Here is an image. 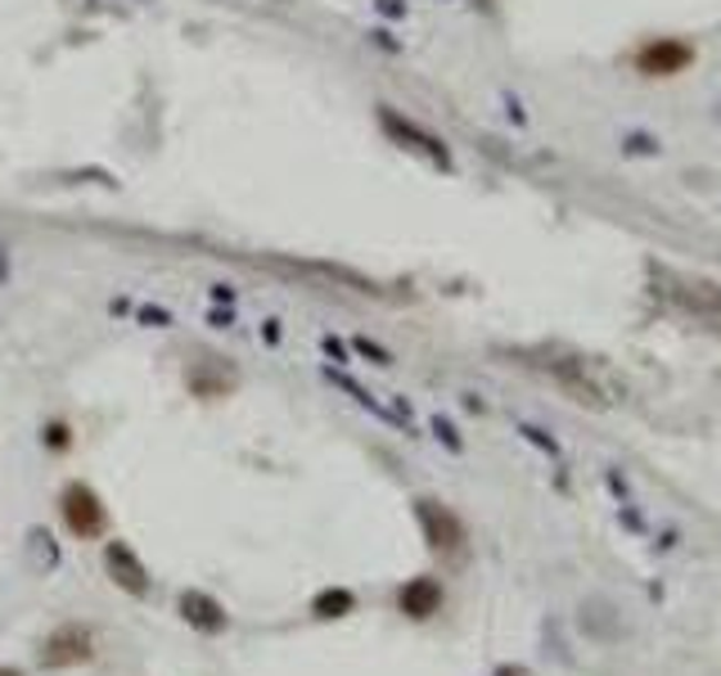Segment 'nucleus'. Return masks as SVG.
Masks as SVG:
<instances>
[{
    "label": "nucleus",
    "mask_w": 721,
    "mask_h": 676,
    "mask_svg": "<svg viewBox=\"0 0 721 676\" xmlns=\"http://www.w3.org/2000/svg\"><path fill=\"white\" fill-rule=\"evenodd\" d=\"M442 604H446V586H442L437 577H429V573L402 582V591H398V608H402V614H406L411 623H429V618H437V614H442Z\"/></svg>",
    "instance_id": "nucleus-8"
},
{
    "label": "nucleus",
    "mask_w": 721,
    "mask_h": 676,
    "mask_svg": "<svg viewBox=\"0 0 721 676\" xmlns=\"http://www.w3.org/2000/svg\"><path fill=\"white\" fill-rule=\"evenodd\" d=\"M213 303H222V307L235 303V289H230V285H213Z\"/></svg>",
    "instance_id": "nucleus-25"
},
{
    "label": "nucleus",
    "mask_w": 721,
    "mask_h": 676,
    "mask_svg": "<svg viewBox=\"0 0 721 676\" xmlns=\"http://www.w3.org/2000/svg\"><path fill=\"white\" fill-rule=\"evenodd\" d=\"M374 10H379V14H392V19H402V14H406L402 0H374Z\"/></svg>",
    "instance_id": "nucleus-23"
},
{
    "label": "nucleus",
    "mask_w": 721,
    "mask_h": 676,
    "mask_svg": "<svg viewBox=\"0 0 721 676\" xmlns=\"http://www.w3.org/2000/svg\"><path fill=\"white\" fill-rule=\"evenodd\" d=\"M41 442H45L50 451H69V447H73V429L63 424V420H50V424L41 429Z\"/></svg>",
    "instance_id": "nucleus-16"
},
{
    "label": "nucleus",
    "mask_w": 721,
    "mask_h": 676,
    "mask_svg": "<svg viewBox=\"0 0 721 676\" xmlns=\"http://www.w3.org/2000/svg\"><path fill=\"white\" fill-rule=\"evenodd\" d=\"M352 352H361V357H370L374 366H392V352H388V348H379V344H374V338H361V334H357V338H352Z\"/></svg>",
    "instance_id": "nucleus-18"
},
{
    "label": "nucleus",
    "mask_w": 721,
    "mask_h": 676,
    "mask_svg": "<svg viewBox=\"0 0 721 676\" xmlns=\"http://www.w3.org/2000/svg\"><path fill=\"white\" fill-rule=\"evenodd\" d=\"M104 573L117 591H126L131 600H145L154 591V577L145 569V560L131 551V541H104Z\"/></svg>",
    "instance_id": "nucleus-6"
},
{
    "label": "nucleus",
    "mask_w": 721,
    "mask_h": 676,
    "mask_svg": "<svg viewBox=\"0 0 721 676\" xmlns=\"http://www.w3.org/2000/svg\"><path fill=\"white\" fill-rule=\"evenodd\" d=\"M320 348H325V357H334L339 366H348V361H352V348L343 344V338H334V334H330V338H320Z\"/></svg>",
    "instance_id": "nucleus-20"
},
{
    "label": "nucleus",
    "mask_w": 721,
    "mask_h": 676,
    "mask_svg": "<svg viewBox=\"0 0 721 676\" xmlns=\"http://www.w3.org/2000/svg\"><path fill=\"white\" fill-rule=\"evenodd\" d=\"M311 614L320 623H334V618L357 614V591H348V586H325V591H316L311 595Z\"/></svg>",
    "instance_id": "nucleus-13"
},
{
    "label": "nucleus",
    "mask_w": 721,
    "mask_h": 676,
    "mask_svg": "<svg viewBox=\"0 0 721 676\" xmlns=\"http://www.w3.org/2000/svg\"><path fill=\"white\" fill-rule=\"evenodd\" d=\"M208 320H213V325H222V329H226V325H230V311H226V307H213V311H208Z\"/></svg>",
    "instance_id": "nucleus-26"
},
{
    "label": "nucleus",
    "mask_w": 721,
    "mask_h": 676,
    "mask_svg": "<svg viewBox=\"0 0 721 676\" xmlns=\"http://www.w3.org/2000/svg\"><path fill=\"white\" fill-rule=\"evenodd\" d=\"M325 379H330V383H334L339 392H348V397H352L357 406H365V411H370V416H379L383 424H398V429H411V424H406V420H402L398 411H392V406H383V401H379V397H374L370 388H361L357 379H348V375H339V370H325Z\"/></svg>",
    "instance_id": "nucleus-12"
},
{
    "label": "nucleus",
    "mask_w": 721,
    "mask_h": 676,
    "mask_svg": "<svg viewBox=\"0 0 721 676\" xmlns=\"http://www.w3.org/2000/svg\"><path fill=\"white\" fill-rule=\"evenodd\" d=\"M546 375L577 401V406H586V411H605V406H614V392L605 388V379L586 366V361H577V357H559V361H546Z\"/></svg>",
    "instance_id": "nucleus-4"
},
{
    "label": "nucleus",
    "mask_w": 721,
    "mask_h": 676,
    "mask_svg": "<svg viewBox=\"0 0 721 676\" xmlns=\"http://www.w3.org/2000/svg\"><path fill=\"white\" fill-rule=\"evenodd\" d=\"M672 298L694 316H721V285L712 280H677Z\"/></svg>",
    "instance_id": "nucleus-11"
},
{
    "label": "nucleus",
    "mask_w": 721,
    "mask_h": 676,
    "mask_svg": "<svg viewBox=\"0 0 721 676\" xmlns=\"http://www.w3.org/2000/svg\"><path fill=\"white\" fill-rule=\"evenodd\" d=\"M280 338H285V325H280L276 316H271V320H261V344H267V348H276Z\"/></svg>",
    "instance_id": "nucleus-21"
},
{
    "label": "nucleus",
    "mask_w": 721,
    "mask_h": 676,
    "mask_svg": "<svg viewBox=\"0 0 721 676\" xmlns=\"http://www.w3.org/2000/svg\"><path fill=\"white\" fill-rule=\"evenodd\" d=\"M492 676H533V672H528V667H523V663H501V667H496Z\"/></svg>",
    "instance_id": "nucleus-24"
},
{
    "label": "nucleus",
    "mask_w": 721,
    "mask_h": 676,
    "mask_svg": "<svg viewBox=\"0 0 721 676\" xmlns=\"http://www.w3.org/2000/svg\"><path fill=\"white\" fill-rule=\"evenodd\" d=\"M415 519H420V532H424V546L433 555H461L465 551V519L451 505H442L437 496H420Z\"/></svg>",
    "instance_id": "nucleus-3"
},
{
    "label": "nucleus",
    "mask_w": 721,
    "mask_h": 676,
    "mask_svg": "<svg viewBox=\"0 0 721 676\" xmlns=\"http://www.w3.org/2000/svg\"><path fill=\"white\" fill-rule=\"evenodd\" d=\"M379 126L388 131V141H392V145H402L406 154H415V158L433 163L437 172H451V167H455V163H451V150H446L442 135H433L429 126L411 122L406 113H398L392 104H379Z\"/></svg>",
    "instance_id": "nucleus-1"
},
{
    "label": "nucleus",
    "mask_w": 721,
    "mask_h": 676,
    "mask_svg": "<svg viewBox=\"0 0 721 676\" xmlns=\"http://www.w3.org/2000/svg\"><path fill=\"white\" fill-rule=\"evenodd\" d=\"M176 614L185 618V627H194L199 636H226V632H230V614H226V604H222L217 595L199 591V586L181 591V600H176Z\"/></svg>",
    "instance_id": "nucleus-7"
},
{
    "label": "nucleus",
    "mask_w": 721,
    "mask_h": 676,
    "mask_svg": "<svg viewBox=\"0 0 721 676\" xmlns=\"http://www.w3.org/2000/svg\"><path fill=\"white\" fill-rule=\"evenodd\" d=\"M690 59H694V50H690L686 41L663 37V41H649V45L640 50V73H645V78H677V73H686Z\"/></svg>",
    "instance_id": "nucleus-9"
},
{
    "label": "nucleus",
    "mask_w": 721,
    "mask_h": 676,
    "mask_svg": "<svg viewBox=\"0 0 721 676\" xmlns=\"http://www.w3.org/2000/svg\"><path fill=\"white\" fill-rule=\"evenodd\" d=\"M627 154H653V135H627Z\"/></svg>",
    "instance_id": "nucleus-22"
},
{
    "label": "nucleus",
    "mask_w": 721,
    "mask_h": 676,
    "mask_svg": "<svg viewBox=\"0 0 721 676\" xmlns=\"http://www.w3.org/2000/svg\"><path fill=\"white\" fill-rule=\"evenodd\" d=\"M136 316H141L145 325H154V329H163V325H176V316H172V311H163V307H154V303L136 307Z\"/></svg>",
    "instance_id": "nucleus-19"
},
{
    "label": "nucleus",
    "mask_w": 721,
    "mask_h": 676,
    "mask_svg": "<svg viewBox=\"0 0 721 676\" xmlns=\"http://www.w3.org/2000/svg\"><path fill=\"white\" fill-rule=\"evenodd\" d=\"M32 551L41 555V569H54L59 564V551H54V541H50V528H32Z\"/></svg>",
    "instance_id": "nucleus-17"
},
{
    "label": "nucleus",
    "mask_w": 721,
    "mask_h": 676,
    "mask_svg": "<svg viewBox=\"0 0 721 676\" xmlns=\"http://www.w3.org/2000/svg\"><path fill=\"white\" fill-rule=\"evenodd\" d=\"M95 658V632L86 623H59L41 641V667L63 672V667H82Z\"/></svg>",
    "instance_id": "nucleus-5"
},
{
    "label": "nucleus",
    "mask_w": 721,
    "mask_h": 676,
    "mask_svg": "<svg viewBox=\"0 0 721 676\" xmlns=\"http://www.w3.org/2000/svg\"><path fill=\"white\" fill-rule=\"evenodd\" d=\"M185 388L194 397H226L235 388V370L222 357H199V361L185 370Z\"/></svg>",
    "instance_id": "nucleus-10"
},
{
    "label": "nucleus",
    "mask_w": 721,
    "mask_h": 676,
    "mask_svg": "<svg viewBox=\"0 0 721 676\" xmlns=\"http://www.w3.org/2000/svg\"><path fill=\"white\" fill-rule=\"evenodd\" d=\"M59 514L78 541H100L109 532V510L91 483H69L59 492Z\"/></svg>",
    "instance_id": "nucleus-2"
},
{
    "label": "nucleus",
    "mask_w": 721,
    "mask_h": 676,
    "mask_svg": "<svg viewBox=\"0 0 721 676\" xmlns=\"http://www.w3.org/2000/svg\"><path fill=\"white\" fill-rule=\"evenodd\" d=\"M518 433H523V438H528L533 447H542V451H546L550 460H559V455H564V447H559V442H555V438H550V433H546L542 424H518Z\"/></svg>",
    "instance_id": "nucleus-15"
},
{
    "label": "nucleus",
    "mask_w": 721,
    "mask_h": 676,
    "mask_svg": "<svg viewBox=\"0 0 721 676\" xmlns=\"http://www.w3.org/2000/svg\"><path fill=\"white\" fill-rule=\"evenodd\" d=\"M429 429L437 433V442H442L446 451H455V455H461V451H465V438H461V433H455V424H451L446 416H433V420H429Z\"/></svg>",
    "instance_id": "nucleus-14"
},
{
    "label": "nucleus",
    "mask_w": 721,
    "mask_h": 676,
    "mask_svg": "<svg viewBox=\"0 0 721 676\" xmlns=\"http://www.w3.org/2000/svg\"><path fill=\"white\" fill-rule=\"evenodd\" d=\"M0 676H23V672L19 667H0Z\"/></svg>",
    "instance_id": "nucleus-27"
}]
</instances>
